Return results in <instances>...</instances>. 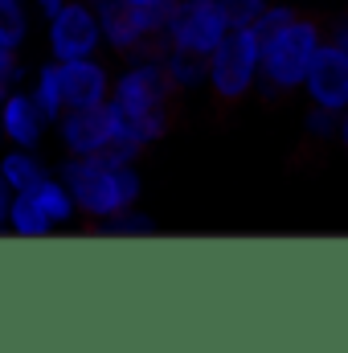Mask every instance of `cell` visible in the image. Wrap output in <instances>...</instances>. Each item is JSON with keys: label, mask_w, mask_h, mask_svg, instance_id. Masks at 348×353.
<instances>
[{"label": "cell", "mask_w": 348, "mask_h": 353, "mask_svg": "<svg viewBox=\"0 0 348 353\" xmlns=\"http://www.w3.org/2000/svg\"><path fill=\"white\" fill-rule=\"evenodd\" d=\"M17 74H21V58H17V50H12V46H0V83L12 87Z\"/></svg>", "instance_id": "7402d4cb"}, {"label": "cell", "mask_w": 348, "mask_h": 353, "mask_svg": "<svg viewBox=\"0 0 348 353\" xmlns=\"http://www.w3.org/2000/svg\"><path fill=\"white\" fill-rule=\"evenodd\" d=\"M295 17H299V12H295V8H287V4H266L254 29L266 33V29H279V25H287V21H295Z\"/></svg>", "instance_id": "44dd1931"}, {"label": "cell", "mask_w": 348, "mask_h": 353, "mask_svg": "<svg viewBox=\"0 0 348 353\" xmlns=\"http://www.w3.org/2000/svg\"><path fill=\"white\" fill-rule=\"evenodd\" d=\"M58 140L70 157H102L115 140H123V115L111 99L98 107H70L58 119Z\"/></svg>", "instance_id": "52a82bcc"}, {"label": "cell", "mask_w": 348, "mask_h": 353, "mask_svg": "<svg viewBox=\"0 0 348 353\" xmlns=\"http://www.w3.org/2000/svg\"><path fill=\"white\" fill-rule=\"evenodd\" d=\"M8 230L21 234V239H45L54 230V218L41 210V201L33 193H12V205H8Z\"/></svg>", "instance_id": "4fadbf2b"}, {"label": "cell", "mask_w": 348, "mask_h": 353, "mask_svg": "<svg viewBox=\"0 0 348 353\" xmlns=\"http://www.w3.org/2000/svg\"><path fill=\"white\" fill-rule=\"evenodd\" d=\"M62 70V103L70 107H98L111 99V70L90 54V58H74V62H58Z\"/></svg>", "instance_id": "30bf717a"}, {"label": "cell", "mask_w": 348, "mask_h": 353, "mask_svg": "<svg viewBox=\"0 0 348 353\" xmlns=\"http://www.w3.org/2000/svg\"><path fill=\"white\" fill-rule=\"evenodd\" d=\"M0 140H4V123H0Z\"/></svg>", "instance_id": "f1b7e54d"}, {"label": "cell", "mask_w": 348, "mask_h": 353, "mask_svg": "<svg viewBox=\"0 0 348 353\" xmlns=\"http://www.w3.org/2000/svg\"><path fill=\"white\" fill-rule=\"evenodd\" d=\"M8 90H12V87H4V83H0V103H4V94H8Z\"/></svg>", "instance_id": "83f0119b"}, {"label": "cell", "mask_w": 348, "mask_h": 353, "mask_svg": "<svg viewBox=\"0 0 348 353\" xmlns=\"http://www.w3.org/2000/svg\"><path fill=\"white\" fill-rule=\"evenodd\" d=\"M217 4H221L230 29H254L262 8H266V0H217Z\"/></svg>", "instance_id": "d6986e66"}, {"label": "cell", "mask_w": 348, "mask_h": 353, "mask_svg": "<svg viewBox=\"0 0 348 353\" xmlns=\"http://www.w3.org/2000/svg\"><path fill=\"white\" fill-rule=\"evenodd\" d=\"M50 50L58 62H74L90 58L102 46V25H98V8L90 0H62V8L50 17Z\"/></svg>", "instance_id": "ba28073f"}, {"label": "cell", "mask_w": 348, "mask_h": 353, "mask_svg": "<svg viewBox=\"0 0 348 353\" xmlns=\"http://www.w3.org/2000/svg\"><path fill=\"white\" fill-rule=\"evenodd\" d=\"M94 230H98V234H111V239H148V234H156L160 226H156V218H148V214H140L135 205H127V210L102 218Z\"/></svg>", "instance_id": "2e32d148"}, {"label": "cell", "mask_w": 348, "mask_h": 353, "mask_svg": "<svg viewBox=\"0 0 348 353\" xmlns=\"http://www.w3.org/2000/svg\"><path fill=\"white\" fill-rule=\"evenodd\" d=\"M0 123H4V140L17 148H37L45 140V115L37 107V99L29 90H8L0 103Z\"/></svg>", "instance_id": "8fae6325"}, {"label": "cell", "mask_w": 348, "mask_h": 353, "mask_svg": "<svg viewBox=\"0 0 348 353\" xmlns=\"http://www.w3.org/2000/svg\"><path fill=\"white\" fill-rule=\"evenodd\" d=\"M336 140L345 144V152H348V107L340 111V128H336Z\"/></svg>", "instance_id": "484cf974"}, {"label": "cell", "mask_w": 348, "mask_h": 353, "mask_svg": "<svg viewBox=\"0 0 348 353\" xmlns=\"http://www.w3.org/2000/svg\"><path fill=\"white\" fill-rule=\"evenodd\" d=\"M90 4H98V0H90Z\"/></svg>", "instance_id": "f546056e"}, {"label": "cell", "mask_w": 348, "mask_h": 353, "mask_svg": "<svg viewBox=\"0 0 348 353\" xmlns=\"http://www.w3.org/2000/svg\"><path fill=\"white\" fill-rule=\"evenodd\" d=\"M29 94L37 99V107H41V115H45L50 123H58V119H62L66 103H62V70H58V58H54V62H45V66L37 70V83H33Z\"/></svg>", "instance_id": "9a60e30c"}, {"label": "cell", "mask_w": 348, "mask_h": 353, "mask_svg": "<svg viewBox=\"0 0 348 353\" xmlns=\"http://www.w3.org/2000/svg\"><path fill=\"white\" fill-rule=\"evenodd\" d=\"M156 58L164 62V70H168V79H173L176 90H197V87H205V79H209V58H201V54L164 46Z\"/></svg>", "instance_id": "5bb4252c"}, {"label": "cell", "mask_w": 348, "mask_h": 353, "mask_svg": "<svg viewBox=\"0 0 348 353\" xmlns=\"http://www.w3.org/2000/svg\"><path fill=\"white\" fill-rule=\"evenodd\" d=\"M226 33H230V21L217 0H176L164 21V46L201 54V58H209Z\"/></svg>", "instance_id": "8992f818"}, {"label": "cell", "mask_w": 348, "mask_h": 353, "mask_svg": "<svg viewBox=\"0 0 348 353\" xmlns=\"http://www.w3.org/2000/svg\"><path fill=\"white\" fill-rule=\"evenodd\" d=\"M262 37V66H259V83L266 94H287V90H299L307 70H312V58L324 41L320 25L307 21V17H295L279 29H266Z\"/></svg>", "instance_id": "3957f363"}, {"label": "cell", "mask_w": 348, "mask_h": 353, "mask_svg": "<svg viewBox=\"0 0 348 353\" xmlns=\"http://www.w3.org/2000/svg\"><path fill=\"white\" fill-rule=\"evenodd\" d=\"M173 79L160 58H131V66L111 87V103L123 115V140L148 148L173 132Z\"/></svg>", "instance_id": "6da1fadb"}, {"label": "cell", "mask_w": 348, "mask_h": 353, "mask_svg": "<svg viewBox=\"0 0 348 353\" xmlns=\"http://www.w3.org/2000/svg\"><path fill=\"white\" fill-rule=\"evenodd\" d=\"M303 90L320 107H332V111L348 107V58L332 41H320V50L312 58V70L303 79Z\"/></svg>", "instance_id": "9c48e42d"}, {"label": "cell", "mask_w": 348, "mask_h": 353, "mask_svg": "<svg viewBox=\"0 0 348 353\" xmlns=\"http://www.w3.org/2000/svg\"><path fill=\"white\" fill-rule=\"evenodd\" d=\"M307 136H316V140H328V136H336V128H340V111H332V107H320V103H312V111H307Z\"/></svg>", "instance_id": "ffe728a7"}, {"label": "cell", "mask_w": 348, "mask_h": 353, "mask_svg": "<svg viewBox=\"0 0 348 353\" xmlns=\"http://www.w3.org/2000/svg\"><path fill=\"white\" fill-rule=\"evenodd\" d=\"M127 4H140V8H152V12H160L164 21H168V12H173L176 0H127Z\"/></svg>", "instance_id": "603a6c76"}, {"label": "cell", "mask_w": 348, "mask_h": 353, "mask_svg": "<svg viewBox=\"0 0 348 353\" xmlns=\"http://www.w3.org/2000/svg\"><path fill=\"white\" fill-rule=\"evenodd\" d=\"M58 176L74 193V205L94 222L127 210L140 201V173L135 165H119L111 157H66Z\"/></svg>", "instance_id": "7a4b0ae2"}, {"label": "cell", "mask_w": 348, "mask_h": 353, "mask_svg": "<svg viewBox=\"0 0 348 353\" xmlns=\"http://www.w3.org/2000/svg\"><path fill=\"white\" fill-rule=\"evenodd\" d=\"M0 176L8 181L12 193H33V189L50 176V169L41 165V157H37L33 148H17V144H12V152L0 157Z\"/></svg>", "instance_id": "7c38bea8"}, {"label": "cell", "mask_w": 348, "mask_h": 353, "mask_svg": "<svg viewBox=\"0 0 348 353\" xmlns=\"http://www.w3.org/2000/svg\"><path fill=\"white\" fill-rule=\"evenodd\" d=\"M262 66V37L259 29H230L217 50L209 54V79L205 87L213 90L217 103H238L259 87Z\"/></svg>", "instance_id": "277c9868"}, {"label": "cell", "mask_w": 348, "mask_h": 353, "mask_svg": "<svg viewBox=\"0 0 348 353\" xmlns=\"http://www.w3.org/2000/svg\"><path fill=\"white\" fill-rule=\"evenodd\" d=\"M29 33V12L21 0H0V46H21Z\"/></svg>", "instance_id": "ac0fdd59"}, {"label": "cell", "mask_w": 348, "mask_h": 353, "mask_svg": "<svg viewBox=\"0 0 348 353\" xmlns=\"http://www.w3.org/2000/svg\"><path fill=\"white\" fill-rule=\"evenodd\" d=\"M102 46L123 58H152V46H164V17L127 0H98Z\"/></svg>", "instance_id": "5b68a950"}, {"label": "cell", "mask_w": 348, "mask_h": 353, "mask_svg": "<svg viewBox=\"0 0 348 353\" xmlns=\"http://www.w3.org/2000/svg\"><path fill=\"white\" fill-rule=\"evenodd\" d=\"M33 4H37V8H41V12H45V17H54V12H58V8H62V0H33Z\"/></svg>", "instance_id": "4316f807"}, {"label": "cell", "mask_w": 348, "mask_h": 353, "mask_svg": "<svg viewBox=\"0 0 348 353\" xmlns=\"http://www.w3.org/2000/svg\"><path fill=\"white\" fill-rule=\"evenodd\" d=\"M328 41H332V46H336V50L348 58V21H340V25L332 29V37H328Z\"/></svg>", "instance_id": "d4e9b609"}, {"label": "cell", "mask_w": 348, "mask_h": 353, "mask_svg": "<svg viewBox=\"0 0 348 353\" xmlns=\"http://www.w3.org/2000/svg\"><path fill=\"white\" fill-rule=\"evenodd\" d=\"M33 197H37V201H41V210L54 218V226H62V222H70V218L78 214L74 193L66 189V181H62V176H58V181H54V176H45V181L33 189Z\"/></svg>", "instance_id": "e0dca14e"}, {"label": "cell", "mask_w": 348, "mask_h": 353, "mask_svg": "<svg viewBox=\"0 0 348 353\" xmlns=\"http://www.w3.org/2000/svg\"><path fill=\"white\" fill-rule=\"evenodd\" d=\"M8 205H12V189H8V181L0 176V226H8Z\"/></svg>", "instance_id": "cb8c5ba5"}]
</instances>
